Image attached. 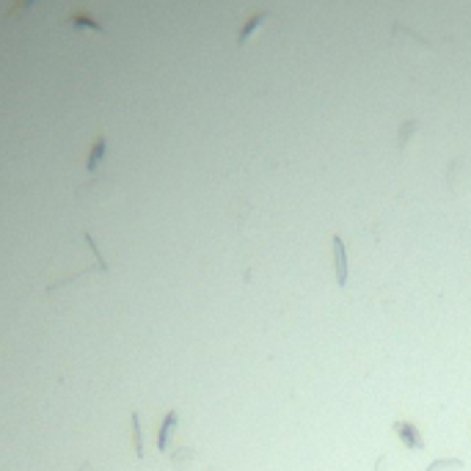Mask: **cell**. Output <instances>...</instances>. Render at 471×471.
<instances>
[{
    "label": "cell",
    "mask_w": 471,
    "mask_h": 471,
    "mask_svg": "<svg viewBox=\"0 0 471 471\" xmlns=\"http://www.w3.org/2000/svg\"><path fill=\"white\" fill-rule=\"evenodd\" d=\"M132 441H135V455L144 458V436H141V419H138V414H132Z\"/></svg>",
    "instance_id": "8"
},
{
    "label": "cell",
    "mask_w": 471,
    "mask_h": 471,
    "mask_svg": "<svg viewBox=\"0 0 471 471\" xmlns=\"http://www.w3.org/2000/svg\"><path fill=\"white\" fill-rule=\"evenodd\" d=\"M105 135H99L97 138V144L91 147V154H89V171L91 174H97L99 171V166H102V157H105Z\"/></svg>",
    "instance_id": "5"
},
{
    "label": "cell",
    "mask_w": 471,
    "mask_h": 471,
    "mask_svg": "<svg viewBox=\"0 0 471 471\" xmlns=\"http://www.w3.org/2000/svg\"><path fill=\"white\" fill-rule=\"evenodd\" d=\"M392 39H395V45H405L408 50H419V52H430L433 50V45L427 39H421L419 33H414L405 25H395L392 28Z\"/></svg>",
    "instance_id": "1"
},
{
    "label": "cell",
    "mask_w": 471,
    "mask_h": 471,
    "mask_svg": "<svg viewBox=\"0 0 471 471\" xmlns=\"http://www.w3.org/2000/svg\"><path fill=\"white\" fill-rule=\"evenodd\" d=\"M395 433H397V438L408 446V449H424V438H421L419 427H416L414 421L397 419L395 421Z\"/></svg>",
    "instance_id": "3"
},
{
    "label": "cell",
    "mask_w": 471,
    "mask_h": 471,
    "mask_svg": "<svg viewBox=\"0 0 471 471\" xmlns=\"http://www.w3.org/2000/svg\"><path fill=\"white\" fill-rule=\"evenodd\" d=\"M273 20V14L271 11H254L251 17L246 20V25L240 28V36H237V47H246L248 45V39H254L265 25L271 23Z\"/></svg>",
    "instance_id": "2"
},
{
    "label": "cell",
    "mask_w": 471,
    "mask_h": 471,
    "mask_svg": "<svg viewBox=\"0 0 471 471\" xmlns=\"http://www.w3.org/2000/svg\"><path fill=\"white\" fill-rule=\"evenodd\" d=\"M334 273H336V284L345 287L347 284V251H345V240L339 234H334Z\"/></svg>",
    "instance_id": "4"
},
{
    "label": "cell",
    "mask_w": 471,
    "mask_h": 471,
    "mask_svg": "<svg viewBox=\"0 0 471 471\" xmlns=\"http://www.w3.org/2000/svg\"><path fill=\"white\" fill-rule=\"evenodd\" d=\"M416 130H419L416 122H408L405 127H399V149L408 147V138H411V132H416Z\"/></svg>",
    "instance_id": "9"
},
{
    "label": "cell",
    "mask_w": 471,
    "mask_h": 471,
    "mask_svg": "<svg viewBox=\"0 0 471 471\" xmlns=\"http://www.w3.org/2000/svg\"><path fill=\"white\" fill-rule=\"evenodd\" d=\"M174 424H176V411H171V414L166 416V421H163V427H160V438H157V446H160V449L169 446V433H171Z\"/></svg>",
    "instance_id": "6"
},
{
    "label": "cell",
    "mask_w": 471,
    "mask_h": 471,
    "mask_svg": "<svg viewBox=\"0 0 471 471\" xmlns=\"http://www.w3.org/2000/svg\"><path fill=\"white\" fill-rule=\"evenodd\" d=\"M460 466H463V460H460V458H449V460L441 458V460H433V463H430L424 471H446V469H460Z\"/></svg>",
    "instance_id": "7"
}]
</instances>
